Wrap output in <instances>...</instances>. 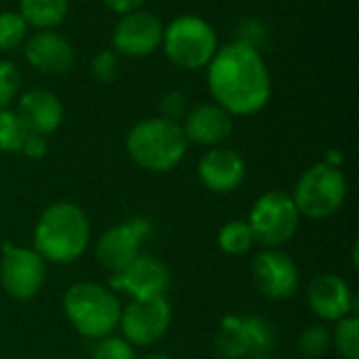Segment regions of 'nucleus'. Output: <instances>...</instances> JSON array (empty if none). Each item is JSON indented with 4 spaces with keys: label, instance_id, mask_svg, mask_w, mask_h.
<instances>
[{
    "label": "nucleus",
    "instance_id": "obj_6",
    "mask_svg": "<svg viewBox=\"0 0 359 359\" xmlns=\"http://www.w3.org/2000/svg\"><path fill=\"white\" fill-rule=\"evenodd\" d=\"M347 198V179L339 166L328 162L313 164L297 181L292 200L299 215L309 219H326L334 215Z\"/></svg>",
    "mask_w": 359,
    "mask_h": 359
},
{
    "label": "nucleus",
    "instance_id": "obj_10",
    "mask_svg": "<svg viewBox=\"0 0 359 359\" xmlns=\"http://www.w3.org/2000/svg\"><path fill=\"white\" fill-rule=\"evenodd\" d=\"M44 276L46 265L36 250L2 244L0 284L8 297L19 301L34 299L44 284Z\"/></svg>",
    "mask_w": 359,
    "mask_h": 359
},
{
    "label": "nucleus",
    "instance_id": "obj_13",
    "mask_svg": "<svg viewBox=\"0 0 359 359\" xmlns=\"http://www.w3.org/2000/svg\"><path fill=\"white\" fill-rule=\"evenodd\" d=\"M252 280L261 294L273 301L288 299L299 288V269L294 261L276 248H269L255 257L252 261Z\"/></svg>",
    "mask_w": 359,
    "mask_h": 359
},
{
    "label": "nucleus",
    "instance_id": "obj_19",
    "mask_svg": "<svg viewBox=\"0 0 359 359\" xmlns=\"http://www.w3.org/2000/svg\"><path fill=\"white\" fill-rule=\"evenodd\" d=\"M313 313L326 322H339L349 316L353 307V297L347 282L334 273H322L309 284L307 294Z\"/></svg>",
    "mask_w": 359,
    "mask_h": 359
},
{
    "label": "nucleus",
    "instance_id": "obj_3",
    "mask_svg": "<svg viewBox=\"0 0 359 359\" xmlns=\"http://www.w3.org/2000/svg\"><path fill=\"white\" fill-rule=\"evenodd\" d=\"M187 145L181 124L160 116L137 122L126 135L130 160L149 172H168L179 166L187 154Z\"/></svg>",
    "mask_w": 359,
    "mask_h": 359
},
{
    "label": "nucleus",
    "instance_id": "obj_20",
    "mask_svg": "<svg viewBox=\"0 0 359 359\" xmlns=\"http://www.w3.org/2000/svg\"><path fill=\"white\" fill-rule=\"evenodd\" d=\"M19 13L36 32L57 29L69 13V0H19Z\"/></svg>",
    "mask_w": 359,
    "mask_h": 359
},
{
    "label": "nucleus",
    "instance_id": "obj_2",
    "mask_svg": "<svg viewBox=\"0 0 359 359\" xmlns=\"http://www.w3.org/2000/svg\"><path fill=\"white\" fill-rule=\"evenodd\" d=\"M90 240V225L84 210L72 202L50 204L34 229V250L50 263L80 259Z\"/></svg>",
    "mask_w": 359,
    "mask_h": 359
},
{
    "label": "nucleus",
    "instance_id": "obj_11",
    "mask_svg": "<svg viewBox=\"0 0 359 359\" xmlns=\"http://www.w3.org/2000/svg\"><path fill=\"white\" fill-rule=\"evenodd\" d=\"M149 233H151V225L141 217L107 229L97 242L99 265L114 276L120 273L141 255V244Z\"/></svg>",
    "mask_w": 359,
    "mask_h": 359
},
{
    "label": "nucleus",
    "instance_id": "obj_7",
    "mask_svg": "<svg viewBox=\"0 0 359 359\" xmlns=\"http://www.w3.org/2000/svg\"><path fill=\"white\" fill-rule=\"evenodd\" d=\"M299 210L290 194L267 191L250 210V231L255 242L265 248H278L292 240L299 227Z\"/></svg>",
    "mask_w": 359,
    "mask_h": 359
},
{
    "label": "nucleus",
    "instance_id": "obj_27",
    "mask_svg": "<svg viewBox=\"0 0 359 359\" xmlns=\"http://www.w3.org/2000/svg\"><path fill=\"white\" fill-rule=\"evenodd\" d=\"M21 90V72L19 67L8 61L0 59V109H6Z\"/></svg>",
    "mask_w": 359,
    "mask_h": 359
},
{
    "label": "nucleus",
    "instance_id": "obj_24",
    "mask_svg": "<svg viewBox=\"0 0 359 359\" xmlns=\"http://www.w3.org/2000/svg\"><path fill=\"white\" fill-rule=\"evenodd\" d=\"M334 345L345 359H359V320L355 316L339 320L334 330Z\"/></svg>",
    "mask_w": 359,
    "mask_h": 359
},
{
    "label": "nucleus",
    "instance_id": "obj_12",
    "mask_svg": "<svg viewBox=\"0 0 359 359\" xmlns=\"http://www.w3.org/2000/svg\"><path fill=\"white\" fill-rule=\"evenodd\" d=\"M162 34L164 23L154 13L139 8L120 15L111 34V48L124 57H147L160 48Z\"/></svg>",
    "mask_w": 359,
    "mask_h": 359
},
{
    "label": "nucleus",
    "instance_id": "obj_18",
    "mask_svg": "<svg viewBox=\"0 0 359 359\" xmlns=\"http://www.w3.org/2000/svg\"><path fill=\"white\" fill-rule=\"evenodd\" d=\"M17 116L21 118L27 133L50 135L63 122V103L48 88H29L17 97Z\"/></svg>",
    "mask_w": 359,
    "mask_h": 359
},
{
    "label": "nucleus",
    "instance_id": "obj_14",
    "mask_svg": "<svg viewBox=\"0 0 359 359\" xmlns=\"http://www.w3.org/2000/svg\"><path fill=\"white\" fill-rule=\"evenodd\" d=\"M23 55L34 69L46 76H63L74 67L76 61V50L72 42L57 29L34 32L23 42Z\"/></svg>",
    "mask_w": 359,
    "mask_h": 359
},
{
    "label": "nucleus",
    "instance_id": "obj_26",
    "mask_svg": "<svg viewBox=\"0 0 359 359\" xmlns=\"http://www.w3.org/2000/svg\"><path fill=\"white\" fill-rule=\"evenodd\" d=\"M332 345V337L324 326H309L299 337V351L307 359L322 358Z\"/></svg>",
    "mask_w": 359,
    "mask_h": 359
},
{
    "label": "nucleus",
    "instance_id": "obj_8",
    "mask_svg": "<svg viewBox=\"0 0 359 359\" xmlns=\"http://www.w3.org/2000/svg\"><path fill=\"white\" fill-rule=\"evenodd\" d=\"M217 353L223 359H246L265 355L276 347L273 326L257 316H227L215 339Z\"/></svg>",
    "mask_w": 359,
    "mask_h": 359
},
{
    "label": "nucleus",
    "instance_id": "obj_22",
    "mask_svg": "<svg viewBox=\"0 0 359 359\" xmlns=\"http://www.w3.org/2000/svg\"><path fill=\"white\" fill-rule=\"evenodd\" d=\"M29 25L19 11H0V53H11L27 40Z\"/></svg>",
    "mask_w": 359,
    "mask_h": 359
},
{
    "label": "nucleus",
    "instance_id": "obj_30",
    "mask_svg": "<svg viewBox=\"0 0 359 359\" xmlns=\"http://www.w3.org/2000/svg\"><path fill=\"white\" fill-rule=\"evenodd\" d=\"M21 151H23L27 158H32V160H40V158H44V156H46V151H48L46 137H42V135H34V133H27V137H25V141H23V147H21Z\"/></svg>",
    "mask_w": 359,
    "mask_h": 359
},
{
    "label": "nucleus",
    "instance_id": "obj_16",
    "mask_svg": "<svg viewBox=\"0 0 359 359\" xmlns=\"http://www.w3.org/2000/svg\"><path fill=\"white\" fill-rule=\"evenodd\" d=\"M181 128H183L187 143L217 147L225 139H229L233 130V116L225 111L221 105H217L215 101L200 103L185 114Z\"/></svg>",
    "mask_w": 359,
    "mask_h": 359
},
{
    "label": "nucleus",
    "instance_id": "obj_32",
    "mask_svg": "<svg viewBox=\"0 0 359 359\" xmlns=\"http://www.w3.org/2000/svg\"><path fill=\"white\" fill-rule=\"evenodd\" d=\"M143 359H170L168 355H162V353H154V355H147V358Z\"/></svg>",
    "mask_w": 359,
    "mask_h": 359
},
{
    "label": "nucleus",
    "instance_id": "obj_28",
    "mask_svg": "<svg viewBox=\"0 0 359 359\" xmlns=\"http://www.w3.org/2000/svg\"><path fill=\"white\" fill-rule=\"evenodd\" d=\"M158 109H160V118L181 124V122H183V118H185V114L189 111L187 95H185L183 90H179V88L166 90V93L160 97Z\"/></svg>",
    "mask_w": 359,
    "mask_h": 359
},
{
    "label": "nucleus",
    "instance_id": "obj_17",
    "mask_svg": "<svg viewBox=\"0 0 359 359\" xmlns=\"http://www.w3.org/2000/svg\"><path fill=\"white\" fill-rule=\"evenodd\" d=\"M198 177L202 185L215 194L233 191L246 177L244 158L231 147H208V151L200 158Z\"/></svg>",
    "mask_w": 359,
    "mask_h": 359
},
{
    "label": "nucleus",
    "instance_id": "obj_29",
    "mask_svg": "<svg viewBox=\"0 0 359 359\" xmlns=\"http://www.w3.org/2000/svg\"><path fill=\"white\" fill-rule=\"evenodd\" d=\"M93 359H137L133 345L126 343L124 339H114V337H105L99 339L95 351H93Z\"/></svg>",
    "mask_w": 359,
    "mask_h": 359
},
{
    "label": "nucleus",
    "instance_id": "obj_23",
    "mask_svg": "<svg viewBox=\"0 0 359 359\" xmlns=\"http://www.w3.org/2000/svg\"><path fill=\"white\" fill-rule=\"evenodd\" d=\"M27 137V128L23 126L21 118L15 109H0V151L17 154L23 147Z\"/></svg>",
    "mask_w": 359,
    "mask_h": 359
},
{
    "label": "nucleus",
    "instance_id": "obj_21",
    "mask_svg": "<svg viewBox=\"0 0 359 359\" xmlns=\"http://www.w3.org/2000/svg\"><path fill=\"white\" fill-rule=\"evenodd\" d=\"M252 244H255V236L250 231V225L244 221H229L219 231V246L223 252L231 257L248 252Z\"/></svg>",
    "mask_w": 359,
    "mask_h": 359
},
{
    "label": "nucleus",
    "instance_id": "obj_15",
    "mask_svg": "<svg viewBox=\"0 0 359 359\" xmlns=\"http://www.w3.org/2000/svg\"><path fill=\"white\" fill-rule=\"evenodd\" d=\"M170 273L168 267L149 255H139L126 269L111 276L109 286L116 290H124L133 299H154L164 297L168 288Z\"/></svg>",
    "mask_w": 359,
    "mask_h": 359
},
{
    "label": "nucleus",
    "instance_id": "obj_5",
    "mask_svg": "<svg viewBox=\"0 0 359 359\" xmlns=\"http://www.w3.org/2000/svg\"><path fill=\"white\" fill-rule=\"evenodd\" d=\"M162 50L166 59L185 72L206 69L219 50V36L215 27L200 15H179L162 34Z\"/></svg>",
    "mask_w": 359,
    "mask_h": 359
},
{
    "label": "nucleus",
    "instance_id": "obj_31",
    "mask_svg": "<svg viewBox=\"0 0 359 359\" xmlns=\"http://www.w3.org/2000/svg\"><path fill=\"white\" fill-rule=\"evenodd\" d=\"M103 4L116 15H126V13L143 8L145 0H103Z\"/></svg>",
    "mask_w": 359,
    "mask_h": 359
},
{
    "label": "nucleus",
    "instance_id": "obj_25",
    "mask_svg": "<svg viewBox=\"0 0 359 359\" xmlns=\"http://www.w3.org/2000/svg\"><path fill=\"white\" fill-rule=\"evenodd\" d=\"M90 74L101 84H111L122 74V55H118L114 48L99 50L90 61Z\"/></svg>",
    "mask_w": 359,
    "mask_h": 359
},
{
    "label": "nucleus",
    "instance_id": "obj_9",
    "mask_svg": "<svg viewBox=\"0 0 359 359\" xmlns=\"http://www.w3.org/2000/svg\"><path fill=\"white\" fill-rule=\"evenodd\" d=\"M170 320V303L164 297L133 299V303H128L126 309H122L118 326L126 343L135 347H149L166 334Z\"/></svg>",
    "mask_w": 359,
    "mask_h": 359
},
{
    "label": "nucleus",
    "instance_id": "obj_33",
    "mask_svg": "<svg viewBox=\"0 0 359 359\" xmlns=\"http://www.w3.org/2000/svg\"><path fill=\"white\" fill-rule=\"evenodd\" d=\"M246 359H269L267 355H252V358H246Z\"/></svg>",
    "mask_w": 359,
    "mask_h": 359
},
{
    "label": "nucleus",
    "instance_id": "obj_4",
    "mask_svg": "<svg viewBox=\"0 0 359 359\" xmlns=\"http://www.w3.org/2000/svg\"><path fill=\"white\" fill-rule=\"evenodd\" d=\"M63 309L69 324L86 339H105L109 337L122 316L118 297L101 284L80 282L74 284L63 299Z\"/></svg>",
    "mask_w": 359,
    "mask_h": 359
},
{
    "label": "nucleus",
    "instance_id": "obj_1",
    "mask_svg": "<svg viewBox=\"0 0 359 359\" xmlns=\"http://www.w3.org/2000/svg\"><path fill=\"white\" fill-rule=\"evenodd\" d=\"M208 90L217 105L231 116H255L271 99V74L259 50L244 40H233L215 53L206 65Z\"/></svg>",
    "mask_w": 359,
    "mask_h": 359
}]
</instances>
